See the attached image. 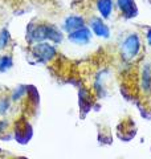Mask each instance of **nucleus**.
<instances>
[{"label": "nucleus", "mask_w": 151, "mask_h": 159, "mask_svg": "<svg viewBox=\"0 0 151 159\" xmlns=\"http://www.w3.org/2000/svg\"><path fill=\"white\" fill-rule=\"evenodd\" d=\"M62 39L61 32L56 27L49 24H37V25H29L28 28V40L32 43H44V40H50L54 43H60Z\"/></svg>", "instance_id": "nucleus-1"}, {"label": "nucleus", "mask_w": 151, "mask_h": 159, "mask_svg": "<svg viewBox=\"0 0 151 159\" xmlns=\"http://www.w3.org/2000/svg\"><path fill=\"white\" fill-rule=\"evenodd\" d=\"M33 57L40 62H47L56 56V49L48 43H37L32 47Z\"/></svg>", "instance_id": "nucleus-2"}, {"label": "nucleus", "mask_w": 151, "mask_h": 159, "mask_svg": "<svg viewBox=\"0 0 151 159\" xmlns=\"http://www.w3.org/2000/svg\"><path fill=\"white\" fill-rule=\"evenodd\" d=\"M122 51H123V56H126L127 58H133L134 56H137L139 51V39L137 34H130L126 39V41L122 45Z\"/></svg>", "instance_id": "nucleus-3"}, {"label": "nucleus", "mask_w": 151, "mask_h": 159, "mask_svg": "<svg viewBox=\"0 0 151 159\" xmlns=\"http://www.w3.org/2000/svg\"><path fill=\"white\" fill-rule=\"evenodd\" d=\"M90 37H92V33L88 28H81L78 31H74L72 33H69V40L73 41L76 44H86L90 41Z\"/></svg>", "instance_id": "nucleus-4"}, {"label": "nucleus", "mask_w": 151, "mask_h": 159, "mask_svg": "<svg viewBox=\"0 0 151 159\" xmlns=\"http://www.w3.org/2000/svg\"><path fill=\"white\" fill-rule=\"evenodd\" d=\"M84 19L81 16H69L65 19L64 21V29L69 33H72L74 31H78V29L84 28Z\"/></svg>", "instance_id": "nucleus-5"}, {"label": "nucleus", "mask_w": 151, "mask_h": 159, "mask_svg": "<svg viewBox=\"0 0 151 159\" xmlns=\"http://www.w3.org/2000/svg\"><path fill=\"white\" fill-rule=\"evenodd\" d=\"M90 28H92L93 32L99 37H108L109 36V28L105 25L103 21L99 17L90 19Z\"/></svg>", "instance_id": "nucleus-6"}, {"label": "nucleus", "mask_w": 151, "mask_h": 159, "mask_svg": "<svg viewBox=\"0 0 151 159\" xmlns=\"http://www.w3.org/2000/svg\"><path fill=\"white\" fill-rule=\"evenodd\" d=\"M118 7L123 11L126 17H133L137 13V7H135L134 0H118Z\"/></svg>", "instance_id": "nucleus-7"}, {"label": "nucleus", "mask_w": 151, "mask_h": 159, "mask_svg": "<svg viewBox=\"0 0 151 159\" xmlns=\"http://www.w3.org/2000/svg\"><path fill=\"white\" fill-rule=\"evenodd\" d=\"M97 8L103 17H109L113 11V2L112 0H97Z\"/></svg>", "instance_id": "nucleus-8"}, {"label": "nucleus", "mask_w": 151, "mask_h": 159, "mask_svg": "<svg viewBox=\"0 0 151 159\" xmlns=\"http://www.w3.org/2000/svg\"><path fill=\"white\" fill-rule=\"evenodd\" d=\"M13 65L12 57L11 56H2L0 57V72H7L8 69H11Z\"/></svg>", "instance_id": "nucleus-9"}, {"label": "nucleus", "mask_w": 151, "mask_h": 159, "mask_svg": "<svg viewBox=\"0 0 151 159\" xmlns=\"http://www.w3.org/2000/svg\"><path fill=\"white\" fill-rule=\"evenodd\" d=\"M9 40H11V34L8 33L7 29H2V32H0V51L7 48Z\"/></svg>", "instance_id": "nucleus-10"}, {"label": "nucleus", "mask_w": 151, "mask_h": 159, "mask_svg": "<svg viewBox=\"0 0 151 159\" xmlns=\"http://www.w3.org/2000/svg\"><path fill=\"white\" fill-rule=\"evenodd\" d=\"M27 93V86H19L17 89H15V92L12 94V99L13 101H19L20 98H23Z\"/></svg>", "instance_id": "nucleus-11"}, {"label": "nucleus", "mask_w": 151, "mask_h": 159, "mask_svg": "<svg viewBox=\"0 0 151 159\" xmlns=\"http://www.w3.org/2000/svg\"><path fill=\"white\" fill-rule=\"evenodd\" d=\"M9 105H11V102H9V98H0V116H3L4 113H7V110L9 109Z\"/></svg>", "instance_id": "nucleus-12"}, {"label": "nucleus", "mask_w": 151, "mask_h": 159, "mask_svg": "<svg viewBox=\"0 0 151 159\" xmlns=\"http://www.w3.org/2000/svg\"><path fill=\"white\" fill-rule=\"evenodd\" d=\"M8 127H9L8 121H3V119H0V133H7Z\"/></svg>", "instance_id": "nucleus-13"}, {"label": "nucleus", "mask_w": 151, "mask_h": 159, "mask_svg": "<svg viewBox=\"0 0 151 159\" xmlns=\"http://www.w3.org/2000/svg\"><path fill=\"white\" fill-rule=\"evenodd\" d=\"M147 39H149V43L151 44V29H150L149 33H147Z\"/></svg>", "instance_id": "nucleus-14"}]
</instances>
